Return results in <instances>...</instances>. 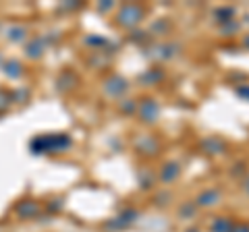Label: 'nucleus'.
Instances as JSON below:
<instances>
[{"instance_id": "nucleus-1", "label": "nucleus", "mask_w": 249, "mask_h": 232, "mask_svg": "<svg viewBox=\"0 0 249 232\" xmlns=\"http://www.w3.org/2000/svg\"><path fill=\"white\" fill-rule=\"evenodd\" d=\"M73 145V139L67 133H46L37 135L29 141V149L36 156H50V153H62Z\"/></svg>"}, {"instance_id": "nucleus-26", "label": "nucleus", "mask_w": 249, "mask_h": 232, "mask_svg": "<svg viewBox=\"0 0 249 232\" xmlns=\"http://www.w3.org/2000/svg\"><path fill=\"white\" fill-rule=\"evenodd\" d=\"M135 108H137V104L133 102V99H124V104H121V110H123L124 114H133Z\"/></svg>"}, {"instance_id": "nucleus-4", "label": "nucleus", "mask_w": 249, "mask_h": 232, "mask_svg": "<svg viewBox=\"0 0 249 232\" xmlns=\"http://www.w3.org/2000/svg\"><path fill=\"white\" fill-rule=\"evenodd\" d=\"M137 114H139V118H142V122H145V125H154L160 116V106L154 98H143L142 102L137 104Z\"/></svg>"}, {"instance_id": "nucleus-20", "label": "nucleus", "mask_w": 249, "mask_h": 232, "mask_svg": "<svg viewBox=\"0 0 249 232\" xmlns=\"http://www.w3.org/2000/svg\"><path fill=\"white\" fill-rule=\"evenodd\" d=\"M150 40H152V35L147 32H139V29H133L129 35V42H133V44H147Z\"/></svg>"}, {"instance_id": "nucleus-5", "label": "nucleus", "mask_w": 249, "mask_h": 232, "mask_svg": "<svg viewBox=\"0 0 249 232\" xmlns=\"http://www.w3.org/2000/svg\"><path fill=\"white\" fill-rule=\"evenodd\" d=\"M178 52V44L168 42V44H154L152 48H145L143 54L147 58H156V60H170L175 58Z\"/></svg>"}, {"instance_id": "nucleus-14", "label": "nucleus", "mask_w": 249, "mask_h": 232, "mask_svg": "<svg viewBox=\"0 0 249 232\" xmlns=\"http://www.w3.org/2000/svg\"><path fill=\"white\" fill-rule=\"evenodd\" d=\"M232 226H235V222L231 218L218 215V218H214L212 224H210V232H232Z\"/></svg>"}, {"instance_id": "nucleus-10", "label": "nucleus", "mask_w": 249, "mask_h": 232, "mask_svg": "<svg viewBox=\"0 0 249 232\" xmlns=\"http://www.w3.org/2000/svg\"><path fill=\"white\" fill-rule=\"evenodd\" d=\"M162 79H164V68H160V66L145 68V71L137 77V81L145 85V87H154V85H158Z\"/></svg>"}, {"instance_id": "nucleus-13", "label": "nucleus", "mask_w": 249, "mask_h": 232, "mask_svg": "<svg viewBox=\"0 0 249 232\" xmlns=\"http://www.w3.org/2000/svg\"><path fill=\"white\" fill-rule=\"evenodd\" d=\"M156 181H158V174H156L154 170H150V168L139 170V187H142L143 191H150L156 184Z\"/></svg>"}, {"instance_id": "nucleus-18", "label": "nucleus", "mask_w": 249, "mask_h": 232, "mask_svg": "<svg viewBox=\"0 0 249 232\" xmlns=\"http://www.w3.org/2000/svg\"><path fill=\"white\" fill-rule=\"evenodd\" d=\"M196 210H197V205L193 203V201H185V203L178 207V218L181 220H191L193 215H196Z\"/></svg>"}, {"instance_id": "nucleus-9", "label": "nucleus", "mask_w": 249, "mask_h": 232, "mask_svg": "<svg viewBox=\"0 0 249 232\" xmlns=\"http://www.w3.org/2000/svg\"><path fill=\"white\" fill-rule=\"evenodd\" d=\"M40 212H42V205L34 199H25L15 207V214H17L21 220H31V218H36V215H40Z\"/></svg>"}, {"instance_id": "nucleus-7", "label": "nucleus", "mask_w": 249, "mask_h": 232, "mask_svg": "<svg viewBox=\"0 0 249 232\" xmlns=\"http://www.w3.org/2000/svg\"><path fill=\"white\" fill-rule=\"evenodd\" d=\"M135 149L137 153H142L145 158H154L160 151V141L154 135H142V139L135 141Z\"/></svg>"}, {"instance_id": "nucleus-22", "label": "nucleus", "mask_w": 249, "mask_h": 232, "mask_svg": "<svg viewBox=\"0 0 249 232\" xmlns=\"http://www.w3.org/2000/svg\"><path fill=\"white\" fill-rule=\"evenodd\" d=\"M170 199H173V195H170V191H160L158 195L154 197V203L160 205V207H166L170 203Z\"/></svg>"}, {"instance_id": "nucleus-8", "label": "nucleus", "mask_w": 249, "mask_h": 232, "mask_svg": "<svg viewBox=\"0 0 249 232\" xmlns=\"http://www.w3.org/2000/svg\"><path fill=\"white\" fill-rule=\"evenodd\" d=\"M199 148H201V151H204L206 156H222V153L227 151V143H224L220 137L210 135L206 139H201Z\"/></svg>"}, {"instance_id": "nucleus-11", "label": "nucleus", "mask_w": 249, "mask_h": 232, "mask_svg": "<svg viewBox=\"0 0 249 232\" xmlns=\"http://www.w3.org/2000/svg\"><path fill=\"white\" fill-rule=\"evenodd\" d=\"M178 174H181V164H178V162H166L158 172V181L164 182V184L175 182L178 179Z\"/></svg>"}, {"instance_id": "nucleus-15", "label": "nucleus", "mask_w": 249, "mask_h": 232, "mask_svg": "<svg viewBox=\"0 0 249 232\" xmlns=\"http://www.w3.org/2000/svg\"><path fill=\"white\" fill-rule=\"evenodd\" d=\"M77 85V77L71 73V71H65L62 73L58 79H56V87L60 89V91H69V89H73Z\"/></svg>"}, {"instance_id": "nucleus-32", "label": "nucleus", "mask_w": 249, "mask_h": 232, "mask_svg": "<svg viewBox=\"0 0 249 232\" xmlns=\"http://www.w3.org/2000/svg\"><path fill=\"white\" fill-rule=\"evenodd\" d=\"M243 46H245V48H249V35L243 37Z\"/></svg>"}, {"instance_id": "nucleus-24", "label": "nucleus", "mask_w": 249, "mask_h": 232, "mask_svg": "<svg viewBox=\"0 0 249 232\" xmlns=\"http://www.w3.org/2000/svg\"><path fill=\"white\" fill-rule=\"evenodd\" d=\"M9 37L13 42H23L27 37V32L23 27H15V29H11V32H9Z\"/></svg>"}, {"instance_id": "nucleus-27", "label": "nucleus", "mask_w": 249, "mask_h": 232, "mask_svg": "<svg viewBox=\"0 0 249 232\" xmlns=\"http://www.w3.org/2000/svg\"><path fill=\"white\" fill-rule=\"evenodd\" d=\"M9 99H11V96L6 94V91H0V112L2 110H6V108H9Z\"/></svg>"}, {"instance_id": "nucleus-3", "label": "nucleus", "mask_w": 249, "mask_h": 232, "mask_svg": "<svg viewBox=\"0 0 249 232\" xmlns=\"http://www.w3.org/2000/svg\"><path fill=\"white\" fill-rule=\"evenodd\" d=\"M142 218V214H139V210H135V207H127V210H123L119 215H114L112 220H108L104 226L108 230H124V228H131L133 224Z\"/></svg>"}, {"instance_id": "nucleus-29", "label": "nucleus", "mask_w": 249, "mask_h": 232, "mask_svg": "<svg viewBox=\"0 0 249 232\" xmlns=\"http://www.w3.org/2000/svg\"><path fill=\"white\" fill-rule=\"evenodd\" d=\"M232 232H249V224H235Z\"/></svg>"}, {"instance_id": "nucleus-2", "label": "nucleus", "mask_w": 249, "mask_h": 232, "mask_svg": "<svg viewBox=\"0 0 249 232\" xmlns=\"http://www.w3.org/2000/svg\"><path fill=\"white\" fill-rule=\"evenodd\" d=\"M145 17V9L142 4H135V2H129V4H123L119 9V15H116V23L124 29H135L139 23L143 21Z\"/></svg>"}, {"instance_id": "nucleus-23", "label": "nucleus", "mask_w": 249, "mask_h": 232, "mask_svg": "<svg viewBox=\"0 0 249 232\" xmlns=\"http://www.w3.org/2000/svg\"><path fill=\"white\" fill-rule=\"evenodd\" d=\"M239 27H241V23L232 19V21H229V23H222V27H220V29H222V33H224V35H232Z\"/></svg>"}, {"instance_id": "nucleus-31", "label": "nucleus", "mask_w": 249, "mask_h": 232, "mask_svg": "<svg viewBox=\"0 0 249 232\" xmlns=\"http://www.w3.org/2000/svg\"><path fill=\"white\" fill-rule=\"evenodd\" d=\"M112 9V2H104V4H100V11H110Z\"/></svg>"}, {"instance_id": "nucleus-28", "label": "nucleus", "mask_w": 249, "mask_h": 232, "mask_svg": "<svg viewBox=\"0 0 249 232\" xmlns=\"http://www.w3.org/2000/svg\"><path fill=\"white\" fill-rule=\"evenodd\" d=\"M85 42H88L89 46H104V44H108L104 37H98V35H91V37H88Z\"/></svg>"}, {"instance_id": "nucleus-17", "label": "nucleus", "mask_w": 249, "mask_h": 232, "mask_svg": "<svg viewBox=\"0 0 249 232\" xmlns=\"http://www.w3.org/2000/svg\"><path fill=\"white\" fill-rule=\"evenodd\" d=\"M44 54V40L42 37H34L29 44H27V56L29 58H40Z\"/></svg>"}, {"instance_id": "nucleus-34", "label": "nucleus", "mask_w": 249, "mask_h": 232, "mask_svg": "<svg viewBox=\"0 0 249 232\" xmlns=\"http://www.w3.org/2000/svg\"><path fill=\"white\" fill-rule=\"evenodd\" d=\"M245 21H247V23H249V15H247V17H245Z\"/></svg>"}, {"instance_id": "nucleus-6", "label": "nucleus", "mask_w": 249, "mask_h": 232, "mask_svg": "<svg viewBox=\"0 0 249 232\" xmlns=\"http://www.w3.org/2000/svg\"><path fill=\"white\" fill-rule=\"evenodd\" d=\"M127 89H129V81L121 75H110L104 81V94L110 98H121Z\"/></svg>"}, {"instance_id": "nucleus-25", "label": "nucleus", "mask_w": 249, "mask_h": 232, "mask_svg": "<svg viewBox=\"0 0 249 232\" xmlns=\"http://www.w3.org/2000/svg\"><path fill=\"white\" fill-rule=\"evenodd\" d=\"M235 94H237L241 99H245V102H249V83L237 85V87H235Z\"/></svg>"}, {"instance_id": "nucleus-30", "label": "nucleus", "mask_w": 249, "mask_h": 232, "mask_svg": "<svg viewBox=\"0 0 249 232\" xmlns=\"http://www.w3.org/2000/svg\"><path fill=\"white\" fill-rule=\"evenodd\" d=\"M243 191H245L247 195H249V174L245 176V181H243Z\"/></svg>"}, {"instance_id": "nucleus-19", "label": "nucleus", "mask_w": 249, "mask_h": 232, "mask_svg": "<svg viewBox=\"0 0 249 232\" xmlns=\"http://www.w3.org/2000/svg\"><path fill=\"white\" fill-rule=\"evenodd\" d=\"M4 73L11 77V79H19V77L23 75V68H21V63H17V60H11V63L4 65Z\"/></svg>"}, {"instance_id": "nucleus-12", "label": "nucleus", "mask_w": 249, "mask_h": 232, "mask_svg": "<svg viewBox=\"0 0 249 232\" xmlns=\"http://www.w3.org/2000/svg\"><path fill=\"white\" fill-rule=\"evenodd\" d=\"M218 201H220V189H206V191L199 193L193 203L197 207H212L218 203Z\"/></svg>"}, {"instance_id": "nucleus-16", "label": "nucleus", "mask_w": 249, "mask_h": 232, "mask_svg": "<svg viewBox=\"0 0 249 232\" xmlns=\"http://www.w3.org/2000/svg\"><path fill=\"white\" fill-rule=\"evenodd\" d=\"M232 17H235V6H218V9L214 11V19L220 23H229L232 21Z\"/></svg>"}, {"instance_id": "nucleus-33", "label": "nucleus", "mask_w": 249, "mask_h": 232, "mask_svg": "<svg viewBox=\"0 0 249 232\" xmlns=\"http://www.w3.org/2000/svg\"><path fill=\"white\" fill-rule=\"evenodd\" d=\"M185 232H199L197 228H189V230H185Z\"/></svg>"}, {"instance_id": "nucleus-21", "label": "nucleus", "mask_w": 249, "mask_h": 232, "mask_svg": "<svg viewBox=\"0 0 249 232\" xmlns=\"http://www.w3.org/2000/svg\"><path fill=\"white\" fill-rule=\"evenodd\" d=\"M170 29V21L164 17V19H160V21H156L154 25H152V32H150V35L152 33H158V35H164L166 32Z\"/></svg>"}]
</instances>
